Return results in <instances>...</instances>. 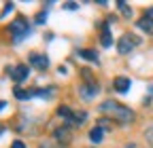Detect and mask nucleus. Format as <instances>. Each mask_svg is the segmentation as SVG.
<instances>
[{
	"instance_id": "f257e3e1",
	"label": "nucleus",
	"mask_w": 153,
	"mask_h": 148,
	"mask_svg": "<svg viewBox=\"0 0 153 148\" xmlns=\"http://www.w3.org/2000/svg\"><path fill=\"white\" fill-rule=\"evenodd\" d=\"M100 112L108 114V119H115V121H119V123H130L134 119V112L130 108L121 106L119 102H115V100H106L100 104Z\"/></svg>"
},
{
	"instance_id": "f03ea898",
	"label": "nucleus",
	"mask_w": 153,
	"mask_h": 148,
	"mask_svg": "<svg viewBox=\"0 0 153 148\" xmlns=\"http://www.w3.org/2000/svg\"><path fill=\"white\" fill-rule=\"evenodd\" d=\"M9 32L13 34V38H15V40H22V38H26V36L30 34V26H28V19H26V17H17V19H15V21L11 23Z\"/></svg>"
},
{
	"instance_id": "7ed1b4c3",
	"label": "nucleus",
	"mask_w": 153,
	"mask_h": 148,
	"mask_svg": "<svg viewBox=\"0 0 153 148\" xmlns=\"http://www.w3.org/2000/svg\"><path fill=\"white\" fill-rule=\"evenodd\" d=\"M138 45H140V38H138V36L126 34V36H121L119 42H117V51H119V53H130L134 47H138Z\"/></svg>"
},
{
	"instance_id": "20e7f679",
	"label": "nucleus",
	"mask_w": 153,
	"mask_h": 148,
	"mask_svg": "<svg viewBox=\"0 0 153 148\" xmlns=\"http://www.w3.org/2000/svg\"><path fill=\"white\" fill-rule=\"evenodd\" d=\"M98 91H100V87L96 85V81H94V83H85V85H81V87H79L81 97H83V100H87V102H89V100H94Z\"/></svg>"
},
{
	"instance_id": "39448f33",
	"label": "nucleus",
	"mask_w": 153,
	"mask_h": 148,
	"mask_svg": "<svg viewBox=\"0 0 153 148\" xmlns=\"http://www.w3.org/2000/svg\"><path fill=\"white\" fill-rule=\"evenodd\" d=\"M9 74H11V78L15 83H22L28 78V74H30V68L28 66H15V68H9Z\"/></svg>"
},
{
	"instance_id": "423d86ee",
	"label": "nucleus",
	"mask_w": 153,
	"mask_h": 148,
	"mask_svg": "<svg viewBox=\"0 0 153 148\" xmlns=\"http://www.w3.org/2000/svg\"><path fill=\"white\" fill-rule=\"evenodd\" d=\"M30 64H32V66H36L38 70H47L49 59L45 57V55H36V53H32V55H30Z\"/></svg>"
},
{
	"instance_id": "0eeeda50",
	"label": "nucleus",
	"mask_w": 153,
	"mask_h": 148,
	"mask_svg": "<svg viewBox=\"0 0 153 148\" xmlns=\"http://www.w3.org/2000/svg\"><path fill=\"white\" fill-rule=\"evenodd\" d=\"M55 140H57V142H62L64 146H66V144H70V140H72L70 129H68V127H60V129H55Z\"/></svg>"
},
{
	"instance_id": "6e6552de",
	"label": "nucleus",
	"mask_w": 153,
	"mask_h": 148,
	"mask_svg": "<svg viewBox=\"0 0 153 148\" xmlns=\"http://www.w3.org/2000/svg\"><path fill=\"white\" fill-rule=\"evenodd\" d=\"M57 116H60L62 121H66L68 125H76V123H74V114L70 112V108H66V106L57 108Z\"/></svg>"
},
{
	"instance_id": "1a4fd4ad",
	"label": "nucleus",
	"mask_w": 153,
	"mask_h": 148,
	"mask_svg": "<svg viewBox=\"0 0 153 148\" xmlns=\"http://www.w3.org/2000/svg\"><path fill=\"white\" fill-rule=\"evenodd\" d=\"M115 89H117L119 91V93H126V91H130V78H126V76H119V78H115Z\"/></svg>"
},
{
	"instance_id": "9d476101",
	"label": "nucleus",
	"mask_w": 153,
	"mask_h": 148,
	"mask_svg": "<svg viewBox=\"0 0 153 148\" xmlns=\"http://www.w3.org/2000/svg\"><path fill=\"white\" fill-rule=\"evenodd\" d=\"M79 55L81 57H85V59H89V62H94V64H98V53L96 51H91V49H79Z\"/></svg>"
},
{
	"instance_id": "9b49d317",
	"label": "nucleus",
	"mask_w": 153,
	"mask_h": 148,
	"mask_svg": "<svg viewBox=\"0 0 153 148\" xmlns=\"http://www.w3.org/2000/svg\"><path fill=\"white\" fill-rule=\"evenodd\" d=\"M138 28L147 34H153V21L149 19V17H143V19H138Z\"/></svg>"
},
{
	"instance_id": "f8f14e48",
	"label": "nucleus",
	"mask_w": 153,
	"mask_h": 148,
	"mask_svg": "<svg viewBox=\"0 0 153 148\" xmlns=\"http://www.w3.org/2000/svg\"><path fill=\"white\" fill-rule=\"evenodd\" d=\"M32 95H34V91H24V89L15 87V97H17V100H30Z\"/></svg>"
},
{
	"instance_id": "ddd939ff",
	"label": "nucleus",
	"mask_w": 153,
	"mask_h": 148,
	"mask_svg": "<svg viewBox=\"0 0 153 148\" xmlns=\"http://www.w3.org/2000/svg\"><path fill=\"white\" fill-rule=\"evenodd\" d=\"M102 133H104V131H102V129H100V127H94V129H91V131H89V140H91V142H96V144H98V142L102 140Z\"/></svg>"
},
{
	"instance_id": "4468645a",
	"label": "nucleus",
	"mask_w": 153,
	"mask_h": 148,
	"mask_svg": "<svg viewBox=\"0 0 153 148\" xmlns=\"http://www.w3.org/2000/svg\"><path fill=\"white\" fill-rule=\"evenodd\" d=\"M102 45H104V47H111V45H113V38H111L108 28H104V32H102Z\"/></svg>"
},
{
	"instance_id": "2eb2a0df",
	"label": "nucleus",
	"mask_w": 153,
	"mask_h": 148,
	"mask_svg": "<svg viewBox=\"0 0 153 148\" xmlns=\"http://www.w3.org/2000/svg\"><path fill=\"white\" fill-rule=\"evenodd\" d=\"M96 127H100L102 131H104V129H111V127H113V123H111V121H108L106 116H102V119H100L98 123H96Z\"/></svg>"
},
{
	"instance_id": "dca6fc26",
	"label": "nucleus",
	"mask_w": 153,
	"mask_h": 148,
	"mask_svg": "<svg viewBox=\"0 0 153 148\" xmlns=\"http://www.w3.org/2000/svg\"><path fill=\"white\" fill-rule=\"evenodd\" d=\"M85 116H87L85 110H81V112H74V123H76V125H81V123L85 121Z\"/></svg>"
},
{
	"instance_id": "f3484780",
	"label": "nucleus",
	"mask_w": 153,
	"mask_h": 148,
	"mask_svg": "<svg viewBox=\"0 0 153 148\" xmlns=\"http://www.w3.org/2000/svg\"><path fill=\"white\" fill-rule=\"evenodd\" d=\"M117 7H119V11H121V13H123L126 17H130V15H132V11H130V7H128L126 2H117Z\"/></svg>"
},
{
	"instance_id": "a211bd4d",
	"label": "nucleus",
	"mask_w": 153,
	"mask_h": 148,
	"mask_svg": "<svg viewBox=\"0 0 153 148\" xmlns=\"http://www.w3.org/2000/svg\"><path fill=\"white\" fill-rule=\"evenodd\" d=\"M11 148H26V144H24L22 140H17V142H13V144H11Z\"/></svg>"
},
{
	"instance_id": "6ab92c4d",
	"label": "nucleus",
	"mask_w": 153,
	"mask_h": 148,
	"mask_svg": "<svg viewBox=\"0 0 153 148\" xmlns=\"http://www.w3.org/2000/svg\"><path fill=\"white\" fill-rule=\"evenodd\" d=\"M45 19H47V15H45V13H41V15L36 17V23H45Z\"/></svg>"
},
{
	"instance_id": "aec40b11",
	"label": "nucleus",
	"mask_w": 153,
	"mask_h": 148,
	"mask_svg": "<svg viewBox=\"0 0 153 148\" xmlns=\"http://www.w3.org/2000/svg\"><path fill=\"white\" fill-rule=\"evenodd\" d=\"M64 9H68V11H74V9H76V2H66V4H64Z\"/></svg>"
},
{
	"instance_id": "412c9836",
	"label": "nucleus",
	"mask_w": 153,
	"mask_h": 148,
	"mask_svg": "<svg viewBox=\"0 0 153 148\" xmlns=\"http://www.w3.org/2000/svg\"><path fill=\"white\" fill-rule=\"evenodd\" d=\"M147 138H149V142H153V125L147 129Z\"/></svg>"
},
{
	"instance_id": "4be33fe9",
	"label": "nucleus",
	"mask_w": 153,
	"mask_h": 148,
	"mask_svg": "<svg viewBox=\"0 0 153 148\" xmlns=\"http://www.w3.org/2000/svg\"><path fill=\"white\" fill-rule=\"evenodd\" d=\"M145 17H149V19H151V21H153V7H151V9H149V11H147V13H145Z\"/></svg>"
},
{
	"instance_id": "5701e85b",
	"label": "nucleus",
	"mask_w": 153,
	"mask_h": 148,
	"mask_svg": "<svg viewBox=\"0 0 153 148\" xmlns=\"http://www.w3.org/2000/svg\"><path fill=\"white\" fill-rule=\"evenodd\" d=\"M4 106H7V104H4V102H0V110H2V108H4Z\"/></svg>"
},
{
	"instance_id": "b1692460",
	"label": "nucleus",
	"mask_w": 153,
	"mask_h": 148,
	"mask_svg": "<svg viewBox=\"0 0 153 148\" xmlns=\"http://www.w3.org/2000/svg\"><path fill=\"white\" fill-rule=\"evenodd\" d=\"M41 148H53V146H41Z\"/></svg>"
}]
</instances>
